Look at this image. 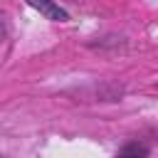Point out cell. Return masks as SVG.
<instances>
[{
  "label": "cell",
  "instance_id": "obj_3",
  "mask_svg": "<svg viewBox=\"0 0 158 158\" xmlns=\"http://www.w3.org/2000/svg\"><path fill=\"white\" fill-rule=\"evenodd\" d=\"M0 158H2V156H0Z\"/></svg>",
  "mask_w": 158,
  "mask_h": 158
},
{
  "label": "cell",
  "instance_id": "obj_2",
  "mask_svg": "<svg viewBox=\"0 0 158 158\" xmlns=\"http://www.w3.org/2000/svg\"><path fill=\"white\" fill-rule=\"evenodd\" d=\"M114 158H148V148L143 143H126Z\"/></svg>",
  "mask_w": 158,
  "mask_h": 158
},
{
  "label": "cell",
  "instance_id": "obj_1",
  "mask_svg": "<svg viewBox=\"0 0 158 158\" xmlns=\"http://www.w3.org/2000/svg\"><path fill=\"white\" fill-rule=\"evenodd\" d=\"M30 2V7H35L37 12H42L47 20H52V22H67L69 20V15L54 2V0H27Z\"/></svg>",
  "mask_w": 158,
  "mask_h": 158
}]
</instances>
